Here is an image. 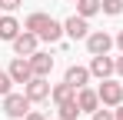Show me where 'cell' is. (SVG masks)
<instances>
[{
  "mask_svg": "<svg viewBox=\"0 0 123 120\" xmlns=\"http://www.w3.org/2000/svg\"><path fill=\"white\" fill-rule=\"evenodd\" d=\"M97 93H100L103 107H120V103H123V83H117L113 77H106V80H100Z\"/></svg>",
  "mask_w": 123,
  "mask_h": 120,
  "instance_id": "obj_3",
  "label": "cell"
},
{
  "mask_svg": "<svg viewBox=\"0 0 123 120\" xmlns=\"http://www.w3.org/2000/svg\"><path fill=\"white\" fill-rule=\"evenodd\" d=\"M113 40H117V47H120V53H123V30H120V33H117Z\"/></svg>",
  "mask_w": 123,
  "mask_h": 120,
  "instance_id": "obj_24",
  "label": "cell"
},
{
  "mask_svg": "<svg viewBox=\"0 0 123 120\" xmlns=\"http://www.w3.org/2000/svg\"><path fill=\"white\" fill-rule=\"evenodd\" d=\"M23 30H33L40 40H47V43H57V40L63 37V23L60 20H53L50 13H30V17L23 20Z\"/></svg>",
  "mask_w": 123,
  "mask_h": 120,
  "instance_id": "obj_1",
  "label": "cell"
},
{
  "mask_svg": "<svg viewBox=\"0 0 123 120\" xmlns=\"http://www.w3.org/2000/svg\"><path fill=\"white\" fill-rule=\"evenodd\" d=\"M70 3H77V0H70Z\"/></svg>",
  "mask_w": 123,
  "mask_h": 120,
  "instance_id": "obj_26",
  "label": "cell"
},
{
  "mask_svg": "<svg viewBox=\"0 0 123 120\" xmlns=\"http://www.w3.org/2000/svg\"><path fill=\"white\" fill-rule=\"evenodd\" d=\"M50 77H30L23 83V93L30 97V103H43V100H50Z\"/></svg>",
  "mask_w": 123,
  "mask_h": 120,
  "instance_id": "obj_4",
  "label": "cell"
},
{
  "mask_svg": "<svg viewBox=\"0 0 123 120\" xmlns=\"http://www.w3.org/2000/svg\"><path fill=\"white\" fill-rule=\"evenodd\" d=\"M113 117H117V120H123V103H120V107H113Z\"/></svg>",
  "mask_w": 123,
  "mask_h": 120,
  "instance_id": "obj_22",
  "label": "cell"
},
{
  "mask_svg": "<svg viewBox=\"0 0 123 120\" xmlns=\"http://www.w3.org/2000/svg\"><path fill=\"white\" fill-rule=\"evenodd\" d=\"M23 0H0V7H3V13H13L17 7H20Z\"/></svg>",
  "mask_w": 123,
  "mask_h": 120,
  "instance_id": "obj_20",
  "label": "cell"
},
{
  "mask_svg": "<svg viewBox=\"0 0 123 120\" xmlns=\"http://www.w3.org/2000/svg\"><path fill=\"white\" fill-rule=\"evenodd\" d=\"M103 10V0H77V13H80V17H97V13H100Z\"/></svg>",
  "mask_w": 123,
  "mask_h": 120,
  "instance_id": "obj_15",
  "label": "cell"
},
{
  "mask_svg": "<svg viewBox=\"0 0 123 120\" xmlns=\"http://www.w3.org/2000/svg\"><path fill=\"white\" fill-rule=\"evenodd\" d=\"M30 67H33V77H50V70H53V57L43 53V50H37V53H30Z\"/></svg>",
  "mask_w": 123,
  "mask_h": 120,
  "instance_id": "obj_12",
  "label": "cell"
},
{
  "mask_svg": "<svg viewBox=\"0 0 123 120\" xmlns=\"http://www.w3.org/2000/svg\"><path fill=\"white\" fill-rule=\"evenodd\" d=\"M90 77H93V73H90V67H80V63L67 67V73H63V80H67V83H73L77 90H80V87H86V83H90Z\"/></svg>",
  "mask_w": 123,
  "mask_h": 120,
  "instance_id": "obj_11",
  "label": "cell"
},
{
  "mask_svg": "<svg viewBox=\"0 0 123 120\" xmlns=\"http://www.w3.org/2000/svg\"><path fill=\"white\" fill-rule=\"evenodd\" d=\"M93 120H117V117H113V110H106V107L100 103V107L93 110Z\"/></svg>",
  "mask_w": 123,
  "mask_h": 120,
  "instance_id": "obj_19",
  "label": "cell"
},
{
  "mask_svg": "<svg viewBox=\"0 0 123 120\" xmlns=\"http://www.w3.org/2000/svg\"><path fill=\"white\" fill-rule=\"evenodd\" d=\"M57 113H60V120H77V113H83V110L77 100H67V103H57Z\"/></svg>",
  "mask_w": 123,
  "mask_h": 120,
  "instance_id": "obj_16",
  "label": "cell"
},
{
  "mask_svg": "<svg viewBox=\"0 0 123 120\" xmlns=\"http://www.w3.org/2000/svg\"><path fill=\"white\" fill-rule=\"evenodd\" d=\"M113 43H117V40L110 37L106 30H90V37H86V50H90V57H93V53H110Z\"/></svg>",
  "mask_w": 123,
  "mask_h": 120,
  "instance_id": "obj_8",
  "label": "cell"
},
{
  "mask_svg": "<svg viewBox=\"0 0 123 120\" xmlns=\"http://www.w3.org/2000/svg\"><path fill=\"white\" fill-rule=\"evenodd\" d=\"M90 73H93L97 80L113 77V73H117V60L106 57V53H93V57H90Z\"/></svg>",
  "mask_w": 123,
  "mask_h": 120,
  "instance_id": "obj_5",
  "label": "cell"
},
{
  "mask_svg": "<svg viewBox=\"0 0 123 120\" xmlns=\"http://www.w3.org/2000/svg\"><path fill=\"white\" fill-rule=\"evenodd\" d=\"M37 43H40V37L33 30H20L13 37V53L17 57H30V53H37Z\"/></svg>",
  "mask_w": 123,
  "mask_h": 120,
  "instance_id": "obj_6",
  "label": "cell"
},
{
  "mask_svg": "<svg viewBox=\"0 0 123 120\" xmlns=\"http://www.w3.org/2000/svg\"><path fill=\"white\" fill-rule=\"evenodd\" d=\"M117 73H120V77H123V53H120V57H117Z\"/></svg>",
  "mask_w": 123,
  "mask_h": 120,
  "instance_id": "obj_23",
  "label": "cell"
},
{
  "mask_svg": "<svg viewBox=\"0 0 123 120\" xmlns=\"http://www.w3.org/2000/svg\"><path fill=\"white\" fill-rule=\"evenodd\" d=\"M3 113H7L10 120H23L27 113H30V97H27V93H13V90H10V93L3 97Z\"/></svg>",
  "mask_w": 123,
  "mask_h": 120,
  "instance_id": "obj_2",
  "label": "cell"
},
{
  "mask_svg": "<svg viewBox=\"0 0 123 120\" xmlns=\"http://www.w3.org/2000/svg\"><path fill=\"white\" fill-rule=\"evenodd\" d=\"M77 103H80L83 113H93V110L100 107V93L90 90V87H80V90H77Z\"/></svg>",
  "mask_w": 123,
  "mask_h": 120,
  "instance_id": "obj_13",
  "label": "cell"
},
{
  "mask_svg": "<svg viewBox=\"0 0 123 120\" xmlns=\"http://www.w3.org/2000/svg\"><path fill=\"white\" fill-rule=\"evenodd\" d=\"M0 13H3V7H0Z\"/></svg>",
  "mask_w": 123,
  "mask_h": 120,
  "instance_id": "obj_25",
  "label": "cell"
},
{
  "mask_svg": "<svg viewBox=\"0 0 123 120\" xmlns=\"http://www.w3.org/2000/svg\"><path fill=\"white\" fill-rule=\"evenodd\" d=\"M50 100L53 103H67V100H77V87L73 83H53V90H50Z\"/></svg>",
  "mask_w": 123,
  "mask_h": 120,
  "instance_id": "obj_14",
  "label": "cell"
},
{
  "mask_svg": "<svg viewBox=\"0 0 123 120\" xmlns=\"http://www.w3.org/2000/svg\"><path fill=\"white\" fill-rule=\"evenodd\" d=\"M63 33H67V37H73V40H86V37H90V20L80 17V13L67 17V20H63Z\"/></svg>",
  "mask_w": 123,
  "mask_h": 120,
  "instance_id": "obj_7",
  "label": "cell"
},
{
  "mask_svg": "<svg viewBox=\"0 0 123 120\" xmlns=\"http://www.w3.org/2000/svg\"><path fill=\"white\" fill-rule=\"evenodd\" d=\"M103 13L106 17H120L123 13V0H103Z\"/></svg>",
  "mask_w": 123,
  "mask_h": 120,
  "instance_id": "obj_17",
  "label": "cell"
},
{
  "mask_svg": "<svg viewBox=\"0 0 123 120\" xmlns=\"http://www.w3.org/2000/svg\"><path fill=\"white\" fill-rule=\"evenodd\" d=\"M23 120H47V117H43L40 110H30V113H27V117H23Z\"/></svg>",
  "mask_w": 123,
  "mask_h": 120,
  "instance_id": "obj_21",
  "label": "cell"
},
{
  "mask_svg": "<svg viewBox=\"0 0 123 120\" xmlns=\"http://www.w3.org/2000/svg\"><path fill=\"white\" fill-rule=\"evenodd\" d=\"M20 20L13 17V13H0V40H7V43H13V37L20 33Z\"/></svg>",
  "mask_w": 123,
  "mask_h": 120,
  "instance_id": "obj_10",
  "label": "cell"
},
{
  "mask_svg": "<svg viewBox=\"0 0 123 120\" xmlns=\"http://www.w3.org/2000/svg\"><path fill=\"white\" fill-rule=\"evenodd\" d=\"M10 83H13V77H10L7 70H0V97H7V93H10Z\"/></svg>",
  "mask_w": 123,
  "mask_h": 120,
  "instance_id": "obj_18",
  "label": "cell"
},
{
  "mask_svg": "<svg viewBox=\"0 0 123 120\" xmlns=\"http://www.w3.org/2000/svg\"><path fill=\"white\" fill-rule=\"evenodd\" d=\"M7 73L13 77V83H27V80L33 77L30 57H13V60H10V67H7Z\"/></svg>",
  "mask_w": 123,
  "mask_h": 120,
  "instance_id": "obj_9",
  "label": "cell"
}]
</instances>
